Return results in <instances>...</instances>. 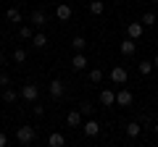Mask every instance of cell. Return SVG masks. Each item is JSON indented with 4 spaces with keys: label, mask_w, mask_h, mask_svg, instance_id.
I'll list each match as a JSON object with an SVG mask.
<instances>
[{
    "label": "cell",
    "mask_w": 158,
    "mask_h": 147,
    "mask_svg": "<svg viewBox=\"0 0 158 147\" xmlns=\"http://www.w3.org/2000/svg\"><path fill=\"white\" fill-rule=\"evenodd\" d=\"M34 137H37V129H34V126H19L16 129V139L21 142V145H32Z\"/></svg>",
    "instance_id": "obj_1"
},
{
    "label": "cell",
    "mask_w": 158,
    "mask_h": 147,
    "mask_svg": "<svg viewBox=\"0 0 158 147\" xmlns=\"http://www.w3.org/2000/svg\"><path fill=\"white\" fill-rule=\"evenodd\" d=\"M127 79H129V74H127L124 66H113L111 68V81H113V84H124Z\"/></svg>",
    "instance_id": "obj_2"
},
{
    "label": "cell",
    "mask_w": 158,
    "mask_h": 147,
    "mask_svg": "<svg viewBox=\"0 0 158 147\" xmlns=\"http://www.w3.org/2000/svg\"><path fill=\"white\" fill-rule=\"evenodd\" d=\"M21 97L27 102H37V97H40V89H37V84H24V89H21Z\"/></svg>",
    "instance_id": "obj_3"
},
{
    "label": "cell",
    "mask_w": 158,
    "mask_h": 147,
    "mask_svg": "<svg viewBox=\"0 0 158 147\" xmlns=\"http://www.w3.org/2000/svg\"><path fill=\"white\" fill-rule=\"evenodd\" d=\"M132 100H135V97H132V92H129V89H118V92H116V105L129 108V105H132Z\"/></svg>",
    "instance_id": "obj_4"
},
{
    "label": "cell",
    "mask_w": 158,
    "mask_h": 147,
    "mask_svg": "<svg viewBox=\"0 0 158 147\" xmlns=\"http://www.w3.org/2000/svg\"><path fill=\"white\" fill-rule=\"evenodd\" d=\"M127 34H129V40H140L142 37V21H132L127 26Z\"/></svg>",
    "instance_id": "obj_5"
},
{
    "label": "cell",
    "mask_w": 158,
    "mask_h": 147,
    "mask_svg": "<svg viewBox=\"0 0 158 147\" xmlns=\"http://www.w3.org/2000/svg\"><path fill=\"white\" fill-rule=\"evenodd\" d=\"M82 126H85V134L87 137H98V134H100V124H98V121H87V124H82Z\"/></svg>",
    "instance_id": "obj_6"
},
{
    "label": "cell",
    "mask_w": 158,
    "mask_h": 147,
    "mask_svg": "<svg viewBox=\"0 0 158 147\" xmlns=\"http://www.w3.org/2000/svg\"><path fill=\"white\" fill-rule=\"evenodd\" d=\"M71 68H74V71H82V68H87V58L82 55V53H77V55L71 58Z\"/></svg>",
    "instance_id": "obj_7"
},
{
    "label": "cell",
    "mask_w": 158,
    "mask_h": 147,
    "mask_svg": "<svg viewBox=\"0 0 158 147\" xmlns=\"http://www.w3.org/2000/svg\"><path fill=\"white\" fill-rule=\"evenodd\" d=\"M135 50H137L135 40H124L121 42V55H135Z\"/></svg>",
    "instance_id": "obj_8"
},
{
    "label": "cell",
    "mask_w": 158,
    "mask_h": 147,
    "mask_svg": "<svg viewBox=\"0 0 158 147\" xmlns=\"http://www.w3.org/2000/svg\"><path fill=\"white\" fill-rule=\"evenodd\" d=\"M100 102H103V105H113V102H116V92L103 89V92H100Z\"/></svg>",
    "instance_id": "obj_9"
},
{
    "label": "cell",
    "mask_w": 158,
    "mask_h": 147,
    "mask_svg": "<svg viewBox=\"0 0 158 147\" xmlns=\"http://www.w3.org/2000/svg\"><path fill=\"white\" fill-rule=\"evenodd\" d=\"M66 124L69 126H82V113H79V110H71V113L66 116Z\"/></svg>",
    "instance_id": "obj_10"
},
{
    "label": "cell",
    "mask_w": 158,
    "mask_h": 147,
    "mask_svg": "<svg viewBox=\"0 0 158 147\" xmlns=\"http://www.w3.org/2000/svg\"><path fill=\"white\" fill-rule=\"evenodd\" d=\"M48 145H50V147H63V145H66V139H63V134L53 131V134H50V139H48Z\"/></svg>",
    "instance_id": "obj_11"
},
{
    "label": "cell",
    "mask_w": 158,
    "mask_h": 147,
    "mask_svg": "<svg viewBox=\"0 0 158 147\" xmlns=\"http://www.w3.org/2000/svg\"><path fill=\"white\" fill-rule=\"evenodd\" d=\"M32 24H34V26H45V24H48V18H45V13H42V11H34L32 13Z\"/></svg>",
    "instance_id": "obj_12"
},
{
    "label": "cell",
    "mask_w": 158,
    "mask_h": 147,
    "mask_svg": "<svg viewBox=\"0 0 158 147\" xmlns=\"http://www.w3.org/2000/svg\"><path fill=\"white\" fill-rule=\"evenodd\" d=\"M56 16L61 18V21H69V18H71V8H69V6H58L56 8Z\"/></svg>",
    "instance_id": "obj_13"
},
{
    "label": "cell",
    "mask_w": 158,
    "mask_h": 147,
    "mask_svg": "<svg viewBox=\"0 0 158 147\" xmlns=\"http://www.w3.org/2000/svg\"><path fill=\"white\" fill-rule=\"evenodd\" d=\"M71 47H74V50H77V53H82V50H85V47H87V40H85V37H79V34H77V37H74V40H71Z\"/></svg>",
    "instance_id": "obj_14"
},
{
    "label": "cell",
    "mask_w": 158,
    "mask_h": 147,
    "mask_svg": "<svg viewBox=\"0 0 158 147\" xmlns=\"http://www.w3.org/2000/svg\"><path fill=\"white\" fill-rule=\"evenodd\" d=\"M50 95L56 97V100H58V97L63 95V84H61V81H58V79H56V81H50Z\"/></svg>",
    "instance_id": "obj_15"
},
{
    "label": "cell",
    "mask_w": 158,
    "mask_h": 147,
    "mask_svg": "<svg viewBox=\"0 0 158 147\" xmlns=\"http://www.w3.org/2000/svg\"><path fill=\"white\" fill-rule=\"evenodd\" d=\"M32 45H34V47H45V45H48V37H45L42 32H37V34L32 37Z\"/></svg>",
    "instance_id": "obj_16"
},
{
    "label": "cell",
    "mask_w": 158,
    "mask_h": 147,
    "mask_svg": "<svg viewBox=\"0 0 158 147\" xmlns=\"http://www.w3.org/2000/svg\"><path fill=\"white\" fill-rule=\"evenodd\" d=\"M103 8H106V6H103V0H92V3H90V13H95V16H100Z\"/></svg>",
    "instance_id": "obj_17"
},
{
    "label": "cell",
    "mask_w": 158,
    "mask_h": 147,
    "mask_svg": "<svg viewBox=\"0 0 158 147\" xmlns=\"http://www.w3.org/2000/svg\"><path fill=\"white\" fill-rule=\"evenodd\" d=\"M27 61V50H24V47H16V50H13V63H24Z\"/></svg>",
    "instance_id": "obj_18"
},
{
    "label": "cell",
    "mask_w": 158,
    "mask_h": 147,
    "mask_svg": "<svg viewBox=\"0 0 158 147\" xmlns=\"http://www.w3.org/2000/svg\"><path fill=\"white\" fill-rule=\"evenodd\" d=\"M137 68H140L142 76H148V74L153 71V61H142V63H137Z\"/></svg>",
    "instance_id": "obj_19"
},
{
    "label": "cell",
    "mask_w": 158,
    "mask_h": 147,
    "mask_svg": "<svg viewBox=\"0 0 158 147\" xmlns=\"http://www.w3.org/2000/svg\"><path fill=\"white\" fill-rule=\"evenodd\" d=\"M153 24H156V13H142V26H153Z\"/></svg>",
    "instance_id": "obj_20"
},
{
    "label": "cell",
    "mask_w": 158,
    "mask_h": 147,
    "mask_svg": "<svg viewBox=\"0 0 158 147\" xmlns=\"http://www.w3.org/2000/svg\"><path fill=\"white\" fill-rule=\"evenodd\" d=\"M16 89H8V87H6V92H3V100H6V102H16Z\"/></svg>",
    "instance_id": "obj_21"
},
{
    "label": "cell",
    "mask_w": 158,
    "mask_h": 147,
    "mask_svg": "<svg viewBox=\"0 0 158 147\" xmlns=\"http://www.w3.org/2000/svg\"><path fill=\"white\" fill-rule=\"evenodd\" d=\"M140 131H142L140 124H127V134H129V137H137Z\"/></svg>",
    "instance_id": "obj_22"
},
{
    "label": "cell",
    "mask_w": 158,
    "mask_h": 147,
    "mask_svg": "<svg viewBox=\"0 0 158 147\" xmlns=\"http://www.w3.org/2000/svg\"><path fill=\"white\" fill-rule=\"evenodd\" d=\"M6 16H8V18H11V21H13V24H19V21H21V13H19V11H16V8H8V13H6Z\"/></svg>",
    "instance_id": "obj_23"
},
{
    "label": "cell",
    "mask_w": 158,
    "mask_h": 147,
    "mask_svg": "<svg viewBox=\"0 0 158 147\" xmlns=\"http://www.w3.org/2000/svg\"><path fill=\"white\" fill-rule=\"evenodd\" d=\"M92 110H95V108H92L90 102H82V105H79V113L82 116H92Z\"/></svg>",
    "instance_id": "obj_24"
},
{
    "label": "cell",
    "mask_w": 158,
    "mask_h": 147,
    "mask_svg": "<svg viewBox=\"0 0 158 147\" xmlns=\"http://www.w3.org/2000/svg\"><path fill=\"white\" fill-rule=\"evenodd\" d=\"M90 81H103V71L100 68H92L90 71Z\"/></svg>",
    "instance_id": "obj_25"
},
{
    "label": "cell",
    "mask_w": 158,
    "mask_h": 147,
    "mask_svg": "<svg viewBox=\"0 0 158 147\" xmlns=\"http://www.w3.org/2000/svg\"><path fill=\"white\" fill-rule=\"evenodd\" d=\"M19 34H21L24 40H29V37H32V29H29V26H21V29H19Z\"/></svg>",
    "instance_id": "obj_26"
},
{
    "label": "cell",
    "mask_w": 158,
    "mask_h": 147,
    "mask_svg": "<svg viewBox=\"0 0 158 147\" xmlns=\"http://www.w3.org/2000/svg\"><path fill=\"white\" fill-rule=\"evenodd\" d=\"M8 81H11V79H8V74H0V87H8Z\"/></svg>",
    "instance_id": "obj_27"
},
{
    "label": "cell",
    "mask_w": 158,
    "mask_h": 147,
    "mask_svg": "<svg viewBox=\"0 0 158 147\" xmlns=\"http://www.w3.org/2000/svg\"><path fill=\"white\" fill-rule=\"evenodd\" d=\"M42 113H45V108H42V105L37 102V105H34V116H42Z\"/></svg>",
    "instance_id": "obj_28"
},
{
    "label": "cell",
    "mask_w": 158,
    "mask_h": 147,
    "mask_svg": "<svg viewBox=\"0 0 158 147\" xmlns=\"http://www.w3.org/2000/svg\"><path fill=\"white\" fill-rule=\"evenodd\" d=\"M6 145H8V137L3 134V131H0V147H6Z\"/></svg>",
    "instance_id": "obj_29"
},
{
    "label": "cell",
    "mask_w": 158,
    "mask_h": 147,
    "mask_svg": "<svg viewBox=\"0 0 158 147\" xmlns=\"http://www.w3.org/2000/svg\"><path fill=\"white\" fill-rule=\"evenodd\" d=\"M153 66H156V68H158V55H156V58H153Z\"/></svg>",
    "instance_id": "obj_30"
},
{
    "label": "cell",
    "mask_w": 158,
    "mask_h": 147,
    "mask_svg": "<svg viewBox=\"0 0 158 147\" xmlns=\"http://www.w3.org/2000/svg\"><path fill=\"white\" fill-rule=\"evenodd\" d=\"M3 61H6V55H3V53H0V66H3Z\"/></svg>",
    "instance_id": "obj_31"
},
{
    "label": "cell",
    "mask_w": 158,
    "mask_h": 147,
    "mask_svg": "<svg viewBox=\"0 0 158 147\" xmlns=\"http://www.w3.org/2000/svg\"><path fill=\"white\" fill-rule=\"evenodd\" d=\"M153 131H156V134H158V124H156V126H153Z\"/></svg>",
    "instance_id": "obj_32"
},
{
    "label": "cell",
    "mask_w": 158,
    "mask_h": 147,
    "mask_svg": "<svg viewBox=\"0 0 158 147\" xmlns=\"http://www.w3.org/2000/svg\"><path fill=\"white\" fill-rule=\"evenodd\" d=\"M150 3H158V0H150Z\"/></svg>",
    "instance_id": "obj_33"
}]
</instances>
